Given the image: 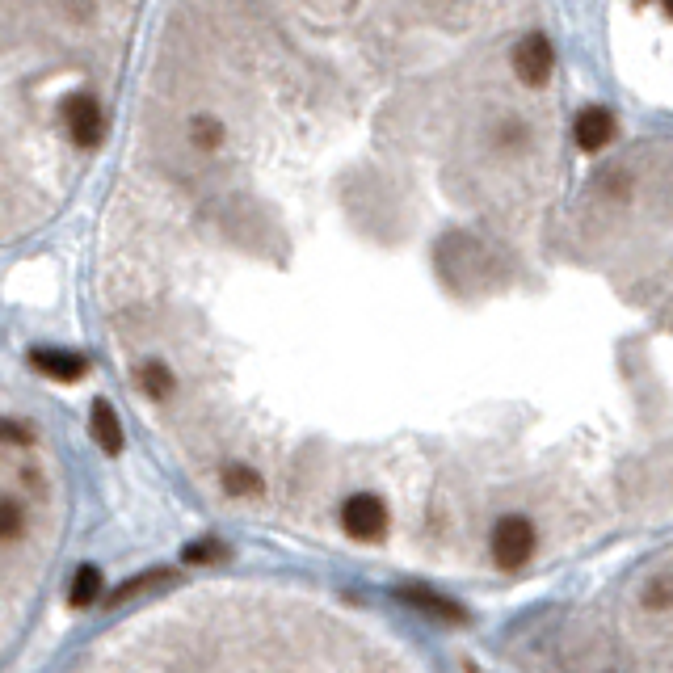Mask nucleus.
<instances>
[{
  "label": "nucleus",
  "mask_w": 673,
  "mask_h": 673,
  "mask_svg": "<svg viewBox=\"0 0 673 673\" xmlns=\"http://www.w3.org/2000/svg\"><path fill=\"white\" fill-rule=\"evenodd\" d=\"M530 552H535V526L518 514L501 518L497 530H493V560L505 568V573H514V568H522L530 560Z\"/></svg>",
  "instance_id": "1"
},
{
  "label": "nucleus",
  "mask_w": 673,
  "mask_h": 673,
  "mask_svg": "<svg viewBox=\"0 0 673 673\" xmlns=\"http://www.w3.org/2000/svg\"><path fill=\"white\" fill-rule=\"evenodd\" d=\"M341 526L350 539H362V543H375L387 535V505L375 497V493H354L350 501L341 505Z\"/></svg>",
  "instance_id": "2"
},
{
  "label": "nucleus",
  "mask_w": 673,
  "mask_h": 673,
  "mask_svg": "<svg viewBox=\"0 0 673 673\" xmlns=\"http://www.w3.org/2000/svg\"><path fill=\"white\" fill-rule=\"evenodd\" d=\"M514 68L526 85H547L552 80V68H556V51H552V38L547 34H526L518 51H514Z\"/></svg>",
  "instance_id": "3"
},
{
  "label": "nucleus",
  "mask_w": 673,
  "mask_h": 673,
  "mask_svg": "<svg viewBox=\"0 0 673 673\" xmlns=\"http://www.w3.org/2000/svg\"><path fill=\"white\" fill-rule=\"evenodd\" d=\"M215 476H219V488L232 501H257V497H265V480H261L257 467H249V463H228V467H219Z\"/></svg>",
  "instance_id": "4"
},
{
  "label": "nucleus",
  "mask_w": 673,
  "mask_h": 673,
  "mask_svg": "<svg viewBox=\"0 0 673 673\" xmlns=\"http://www.w3.org/2000/svg\"><path fill=\"white\" fill-rule=\"evenodd\" d=\"M573 135H577V144H581L585 152H598V148L610 144V135H615V114L602 110V106H589V110L577 114Z\"/></svg>",
  "instance_id": "5"
},
{
  "label": "nucleus",
  "mask_w": 673,
  "mask_h": 673,
  "mask_svg": "<svg viewBox=\"0 0 673 673\" xmlns=\"http://www.w3.org/2000/svg\"><path fill=\"white\" fill-rule=\"evenodd\" d=\"M400 598H404V602H413L417 610H425V615L442 619V623H463V619H467L459 602H451V598H438L434 589H417V585H409V589H400Z\"/></svg>",
  "instance_id": "6"
},
{
  "label": "nucleus",
  "mask_w": 673,
  "mask_h": 673,
  "mask_svg": "<svg viewBox=\"0 0 673 673\" xmlns=\"http://www.w3.org/2000/svg\"><path fill=\"white\" fill-rule=\"evenodd\" d=\"M93 438L106 446V451H118V446H122L118 421H114V413H110V404H106V400H97V404H93Z\"/></svg>",
  "instance_id": "7"
},
{
  "label": "nucleus",
  "mask_w": 673,
  "mask_h": 673,
  "mask_svg": "<svg viewBox=\"0 0 673 673\" xmlns=\"http://www.w3.org/2000/svg\"><path fill=\"white\" fill-rule=\"evenodd\" d=\"M34 362L43 366L47 375H55V379H76L80 375V358H72V354H34Z\"/></svg>",
  "instance_id": "8"
},
{
  "label": "nucleus",
  "mask_w": 673,
  "mask_h": 673,
  "mask_svg": "<svg viewBox=\"0 0 673 673\" xmlns=\"http://www.w3.org/2000/svg\"><path fill=\"white\" fill-rule=\"evenodd\" d=\"M97 594H101V573L97 568H80L72 581V606H89Z\"/></svg>",
  "instance_id": "9"
},
{
  "label": "nucleus",
  "mask_w": 673,
  "mask_h": 673,
  "mask_svg": "<svg viewBox=\"0 0 673 673\" xmlns=\"http://www.w3.org/2000/svg\"><path fill=\"white\" fill-rule=\"evenodd\" d=\"M665 602H673V581H657L648 589V606H665Z\"/></svg>",
  "instance_id": "10"
}]
</instances>
